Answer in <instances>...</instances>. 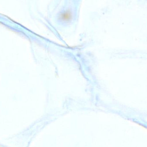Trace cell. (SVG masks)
Masks as SVG:
<instances>
[{
  "label": "cell",
  "mask_w": 147,
  "mask_h": 147,
  "mask_svg": "<svg viewBox=\"0 0 147 147\" xmlns=\"http://www.w3.org/2000/svg\"><path fill=\"white\" fill-rule=\"evenodd\" d=\"M60 19L63 21L68 22L71 21L72 19V15L71 12L70 10H67L62 13L60 16Z\"/></svg>",
  "instance_id": "cell-1"
}]
</instances>
